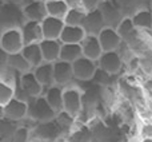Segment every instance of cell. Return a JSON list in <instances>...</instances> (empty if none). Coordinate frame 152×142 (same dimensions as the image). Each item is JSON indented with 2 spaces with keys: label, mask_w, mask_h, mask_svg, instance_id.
Returning <instances> with one entry per match:
<instances>
[{
  "label": "cell",
  "mask_w": 152,
  "mask_h": 142,
  "mask_svg": "<svg viewBox=\"0 0 152 142\" xmlns=\"http://www.w3.org/2000/svg\"><path fill=\"white\" fill-rule=\"evenodd\" d=\"M23 46H24L23 38H21L20 30L19 28L5 30V31L0 35V47L7 54L20 53Z\"/></svg>",
  "instance_id": "obj_7"
},
{
  "label": "cell",
  "mask_w": 152,
  "mask_h": 142,
  "mask_svg": "<svg viewBox=\"0 0 152 142\" xmlns=\"http://www.w3.org/2000/svg\"><path fill=\"white\" fill-rule=\"evenodd\" d=\"M39 47L42 51L43 62L53 63L55 61H58L60 55L61 42L59 39H42L39 42Z\"/></svg>",
  "instance_id": "obj_17"
},
{
  "label": "cell",
  "mask_w": 152,
  "mask_h": 142,
  "mask_svg": "<svg viewBox=\"0 0 152 142\" xmlns=\"http://www.w3.org/2000/svg\"><path fill=\"white\" fill-rule=\"evenodd\" d=\"M131 21L134 24V27L139 32H151L152 28V13L151 8H140L136 12H134L131 16Z\"/></svg>",
  "instance_id": "obj_19"
},
{
  "label": "cell",
  "mask_w": 152,
  "mask_h": 142,
  "mask_svg": "<svg viewBox=\"0 0 152 142\" xmlns=\"http://www.w3.org/2000/svg\"><path fill=\"white\" fill-rule=\"evenodd\" d=\"M4 109V118L12 122H23L27 119V101L13 97L8 103L3 106Z\"/></svg>",
  "instance_id": "obj_8"
},
{
  "label": "cell",
  "mask_w": 152,
  "mask_h": 142,
  "mask_svg": "<svg viewBox=\"0 0 152 142\" xmlns=\"http://www.w3.org/2000/svg\"><path fill=\"white\" fill-rule=\"evenodd\" d=\"M83 90L80 87L75 86V84L71 83L68 86L63 87V111L76 118L83 110Z\"/></svg>",
  "instance_id": "obj_2"
},
{
  "label": "cell",
  "mask_w": 152,
  "mask_h": 142,
  "mask_svg": "<svg viewBox=\"0 0 152 142\" xmlns=\"http://www.w3.org/2000/svg\"><path fill=\"white\" fill-rule=\"evenodd\" d=\"M18 126H19L18 122H12L10 119L1 118L0 119V138H3L5 141H10Z\"/></svg>",
  "instance_id": "obj_27"
},
{
  "label": "cell",
  "mask_w": 152,
  "mask_h": 142,
  "mask_svg": "<svg viewBox=\"0 0 152 142\" xmlns=\"http://www.w3.org/2000/svg\"><path fill=\"white\" fill-rule=\"evenodd\" d=\"M7 67H10L11 70H13L15 72H18L19 75L31 71V66L28 64V62L24 59V56L21 55V53H16V54H8V59H7Z\"/></svg>",
  "instance_id": "obj_23"
},
{
  "label": "cell",
  "mask_w": 152,
  "mask_h": 142,
  "mask_svg": "<svg viewBox=\"0 0 152 142\" xmlns=\"http://www.w3.org/2000/svg\"><path fill=\"white\" fill-rule=\"evenodd\" d=\"M32 74L35 75L36 81L42 84L43 89H47L53 84V70L52 63L50 62H42L40 64H37L32 69Z\"/></svg>",
  "instance_id": "obj_20"
},
{
  "label": "cell",
  "mask_w": 152,
  "mask_h": 142,
  "mask_svg": "<svg viewBox=\"0 0 152 142\" xmlns=\"http://www.w3.org/2000/svg\"><path fill=\"white\" fill-rule=\"evenodd\" d=\"M86 32L79 26H66L64 24L63 30L60 32L59 40L61 43H74V44H80V42L84 39Z\"/></svg>",
  "instance_id": "obj_21"
},
{
  "label": "cell",
  "mask_w": 152,
  "mask_h": 142,
  "mask_svg": "<svg viewBox=\"0 0 152 142\" xmlns=\"http://www.w3.org/2000/svg\"><path fill=\"white\" fill-rule=\"evenodd\" d=\"M0 142H10V141H5V140H3V138H0Z\"/></svg>",
  "instance_id": "obj_39"
},
{
  "label": "cell",
  "mask_w": 152,
  "mask_h": 142,
  "mask_svg": "<svg viewBox=\"0 0 152 142\" xmlns=\"http://www.w3.org/2000/svg\"><path fill=\"white\" fill-rule=\"evenodd\" d=\"M20 34L23 38L24 44H31V43H39L43 39V32H42V26L40 21H32V20H26L21 24Z\"/></svg>",
  "instance_id": "obj_13"
},
{
  "label": "cell",
  "mask_w": 152,
  "mask_h": 142,
  "mask_svg": "<svg viewBox=\"0 0 152 142\" xmlns=\"http://www.w3.org/2000/svg\"><path fill=\"white\" fill-rule=\"evenodd\" d=\"M4 3H11V4H18L21 5L24 3V0H4Z\"/></svg>",
  "instance_id": "obj_34"
},
{
  "label": "cell",
  "mask_w": 152,
  "mask_h": 142,
  "mask_svg": "<svg viewBox=\"0 0 152 142\" xmlns=\"http://www.w3.org/2000/svg\"><path fill=\"white\" fill-rule=\"evenodd\" d=\"M24 1H26V0H24Z\"/></svg>",
  "instance_id": "obj_41"
},
{
  "label": "cell",
  "mask_w": 152,
  "mask_h": 142,
  "mask_svg": "<svg viewBox=\"0 0 152 142\" xmlns=\"http://www.w3.org/2000/svg\"><path fill=\"white\" fill-rule=\"evenodd\" d=\"M81 28L84 30L86 35H97L102 28H104V21H103L102 13L99 10L91 11V12H86Z\"/></svg>",
  "instance_id": "obj_18"
},
{
  "label": "cell",
  "mask_w": 152,
  "mask_h": 142,
  "mask_svg": "<svg viewBox=\"0 0 152 142\" xmlns=\"http://www.w3.org/2000/svg\"><path fill=\"white\" fill-rule=\"evenodd\" d=\"M96 36L103 51H118L121 46V38L115 28L104 27Z\"/></svg>",
  "instance_id": "obj_12"
},
{
  "label": "cell",
  "mask_w": 152,
  "mask_h": 142,
  "mask_svg": "<svg viewBox=\"0 0 152 142\" xmlns=\"http://www.w3.org/2000/svg\"><path fill=\"white\" fill-rule=\"evenodd\" d=\"M53 70V84H58L60 87H66L71 84L74 79V74H72V64L64 61H55L52 63Z\"/></svg>",
  "instance_id": "obj_10"
},
{
  "label": "cell",
  "mask_w": 152,
  "mask_h": 142,
  "mask_svg": "<svg viewBox=\"0 0 152 142\" xmlns=\"http://www.w3.org/2000/svg\"><path fill=\"white\" fill-rule=\"evenodd\" d=\"M72 74L74 79L79 82H89L92 81L95 72L97 70V64L95 61L87 59L84 56L77 58L75 62H72Z\"/></svg>",
  "instance_id": "obj_5"
},
{
  "label": "cell",
  "mask_w": 152,
  "mask_h": 142,
  "mask_svg": "<svg viewBox=\"0 0 152 142\" xmlns=\"http://www.w3.org/2000/svg\"><path fill=\"white\" fill-rule=\"evenodd\" d=\"M15 97V87L10 83L0 81V105L4 106Z\"/></svg>",
  "instance_id": "obj_28"
},
{
  "label": "cell",
  "mask_w": 152,
  "mask_h": 142,
  "mask_svg": "<svg viewBox=\"0 0 152 142\" xmlns=\"http://www.w3.org/2000/svg\"><path fill=\"white\" fill-rule=\"evenodd\" d=\"M3 4H4V0H0V8L3 7Z\"/></svg>",
  "instance_id": "obj_38"
},
{
  "label": "cell",
  "mask_w": 152,
  "mask_h": 142,
  "mask_svg": "<svg viewBox=\"0 0 152 142\" xmlns=\"http://www.w3.org/2000/svg\"><path fill=\"white\" fill-rule=\"evenodd\" d=\"M55 117L56 113L50 107L43 95L27 101V118L29 121L39 124V122L52 121Z\"/></svg>",
  "instance_id": "obj_1"
},
{
  "label": "cell",
  "mask_w": 152,
  "mask_h": 142,
  "mask_svg": "<svg viewBox=\"0 0 152 142\" xmlns=\"http://www.w3.org/2000/svg\"><path fill=\"white\" fill-rule=\"evenodd\" d=\"M31 135H35V138L43 142H51L55 138L61 137L60 127H59L58 122L55 121V118L52 121H47V122H39L35 125L34 130H31Z\"/></svg>",
  "instance_id": "obj_6"
},
{
  "label": "cell",
  "mask_w": 152,
  "mask_h": 142,
  "mask_svg": "<svg viewBox=\"0 0 152 142\" xmlns=\"http://www.w3.org/2000/svg\"><path fill=\"white\" fill-rule=\"evenodd\" d=\"M140 142H152V138H142Z\"/></svg>",
  "instance_id": "obj_37"
},
{
  "label": "cell",
  "mask_w": 152,
  "mask_h": 142,
  "mask_svg": "<svg viewBox=\"0 0 152 142\" xmlns=\"http://www.w3.org/2000/svg\"><path fill=\"white\" fill-rule=\"evenodd\" d=\"M40 26H42L43 39H59L60 32L64 27V21H63V19L45 16L40 21Z\"/></svg>",
  "instance_id": "obj_15"
},
{
  "label": "cell",
  "mask_w": 152,
  "mask_h": 142,
  "mask_svg": "<svg viewBox=\"0 0 152 142\" xmlns=\"http://www.w3.org/2000/svg\"><path fill=\"white\" fill-rule=\"evenodd\" d=\"M68 8H77L81 7V0H64Z\"/></svg>",
  "instance_id": "obj_33"
},
{
  "label": "cell",
  "mask_w": 152,
  "mask_h": 142,
  "mask_svg": "<svg viewBox=\"0 0 152 142\" xmlns=\"http://www.w3.org/2000/svg\"><path fill=\"white\" fill-rule=\"evenodd\" d=\"M103 3L104 0H81V8L86 12H91V11L99 10Z\"/></svg>",
  "instance_id": "obj_30"
},
{
  "label": "cell",
  "mask_w": 152,
  "mask_h": 142,
  "mask_svg": "<svg viewBox=\"0 0 152 142\" xmlns=\"http://www.w3.org/2000/svg\"><path fill=\"white\" fill-rule=\"evenodd\" d=\"M81 56V48L80 44H74V43H61L60 47V55L59 59L64 62L72 63L77 58Z\"/></svg>",
  "instance_id": "obj_24"
},
{
  "label": "cell",
  "mask_w": 152,
  "mask_h": 142,
  "mask_svg": "<svg viewBox=\"0 0 152 142\" xmlns=\"http://www.w3.org/2000/svg\"><path fill=\"white\" fill-rule=\"evenodd\" d=\"M120 142H127V141H120Z\"/></svg>",
  "instance_id": "obj_40"
},
{
  "label": "cell",
  "mask_w": 152,
  "mask_h": 142,
  "mask_svg": "<svg viewBox=\"0 0 152 142\" xmlns=\"http://www.w3.org/2000/svg\"><path fill=\"white\" fill-rule=\"evenodd\" d=\"M20 53L24 56V59L28 62L31 69L36 67L37 64H40L43 62V56H42V51H40V47H39V43L24 44Z\"/></svg>",
  "instance_id": "obj_22"
},
{
  "label": "cell",
  "mask_w": 152,
  "mask_h": 142,
  "mask_svg": "<svg viewBox=\"0 0 152 142\" xmlns=\"http://www.w3.org/2000/svg\"><path fill=\"white\" fill-rule=\"evenodd\" d=\"M51 142H68V140H67V137H64V135H61V137L55 138V140H53V141H51Z\"/></svg>",
  "instance_id": "obj_35"
},
{
  "label": "cell",
  "mask_w": 152,
  "mask_h": 142,
  "mask_svg": "<svg viewBox=\"0 0 152 142\" xmlns=\"http://www.w3.org/2000/svg\"><path fill=\"white\" fill-rule=\"evenodd\" d=\"M7 59H8V54L0 47V71L7 67Z\"/></svg>",
  "instance_id": "obj_32"
},
{
  "label": "cell",
  "mask_w": 152,
  "mask_h": 142,
  "mask_svg": "<svg viewBox=\"0 0 152 142\" xmlns=\"http://www.w3.org/2000/svg\"><path fill=\"white\" fill-rule=\"evenodd\" d=\"M80 48H81V56L95 62L99 59V56L103 53L96 35H86L84 39L80 42Z\"/></svg>",
  "instance_id": "obj_14"
},
{
  "label": "cell",
  "mask_w": 152,
  "mask_h": 142,
  "mask_svg": "<svg viewBox=\"0 0 152 142\" xmlns=\"http://www.w3.org/2000/svg\"><path fill=\"white\" fill-rule=\"evenodd\" d=\"M139 137L140 140L142 138H152V126H151V122H143L139 127Z\"/></svg>",
  "instance_id": "obj_31"
},
{
  "label": "cell",
  "mask_w": 152,
  "mask_h": 142,
  "mask_svg": "<svg viewBox=\"0 0 152 142\" xmlns=\"http://www.w3.org/2000/svg\"><path fill=\"white\" fill-rule=\"evenodd\" d=\"M42 94H43V87L36 81L35 75L32 74V70L27 71V72L21 74L19 76L18 87L15 90V97L24 101H28L31 98H36Z\"/></svg>",
  "instance_id": "obj_3"
},
{
  "label": "cell",
  "mask_w": 152,
  "mask_h": 142,
  "mask_svg": "<svg viewBox=\"0 0 152 142\" xmlns=\"http://www.w3.org/2000/svg\"><path fill=\"white\" fill-rule=\"evenodd\" d=\"M44 5L47 16H52V18L63 19L68 11V7L64 3V0H44Z\"/></svg>",
  "instance_id": "obj_25"
},
{
  "label": "cell",
  "mask_w": 152,
  "mask_h": 142,
  "mask_svg": "<svg viewBox=\"0 0 152 142\" xmlns=\"http://www.w3.org/2000/svg\"><path fill=\"white\" fill-rule=\"evenodd\" d=\"M4 118V109H3V106L0 105V119Z\"/></svg>",
  "instance_id": "obj_36"
},
{
  "label": "cell",
  "mask_w": 152,
  "mask_h": 142,
  "mask_svg": "<svg viewBox=\"0 0 152 142\" xmlns=\"http://www.w3.org/2000/svg\"><path fill=\"white\" fill-rule=\"evenodd\" d=\"M42 95L56 114L63 111V87L58 86V84H52L47 89H43Z\"/></svg>",
  "instance_id": "obj_16"
},
{
  "label": "cell",
  "mask_w": 152,
  "mask_h": 142,
  "mask_svg": "<svg viewBox=\"0 0 152 142\" xmlns=\"http://www.w3.org/2000/svg\"><path fill=\"white\" fill-rule=\"evenodd\" d=\"M99 11L102 13L104 27H110V28H116L118 24L121 21V19L124 18L120 8L111 0H104V3L100 5Z\"/></svg>",
  "instance_id": "obj_9"
},
{
  "label": "cell",
  "mask_w": 152,
  "mask_h": 142,
  "mask_svg": "<svg viewBox=\"0 0 152 142\" xmlns=\"http://www.w3.org/2000/svg\"><path fill=\"white\" fill-rule=\"evenodd\" d=\"M21 11L26 20L42 21L47 16L44 0H26L21 4Z\"/></svg>",
  "instance_id": "obj_11"
},
{
  "label": "cell",
  "mask_w": 152,
  "mask_h": 142,
  "mask_svg": "<svg viewBox=\"0 0 152 142\" xmlns=\"http://www.w3.org/2000/svg\"><path fill=\"white\" fill-rule=\"evenodd\" d=\"M31 138V130L27 126H18L13 133V135L11 137L10 142H29Z\"/></svg>",
  "instance_id": "obj_29"
},
{
  "label": "cell",
  "mask_w": 152,
  "mask_h": 142,
  "mask_svg": "<svg viewBox=\"0 0 152 142\" xmlns=\"http://www.w3.org/2000/svg\"><path fill=\"white\" fill-rule=\"evenodd\" d=\"M123 58L119 51H103L96 61L97 69H100L110 75H118L123 69Z\"/></svg>",
  "instance_id": "obj_4"
},
{
  "label": "cell",
  "mask_w": 152,
  "mask_h": 142,
  "mask_svg": "<svg viewBox=\"0 0 152 142\" xmlns=\"http://www.w3.org/2000/svg\"><path fill=\"white\" fill-rule=\"evenodd\" d=\"M84 16H86V11L81 7L77 8H68L67 13L64 15L63 21L66 26H79L81 27L84 20Z\"/></svg>",
  "instance_id": "obj_26"
}]
</instances>
